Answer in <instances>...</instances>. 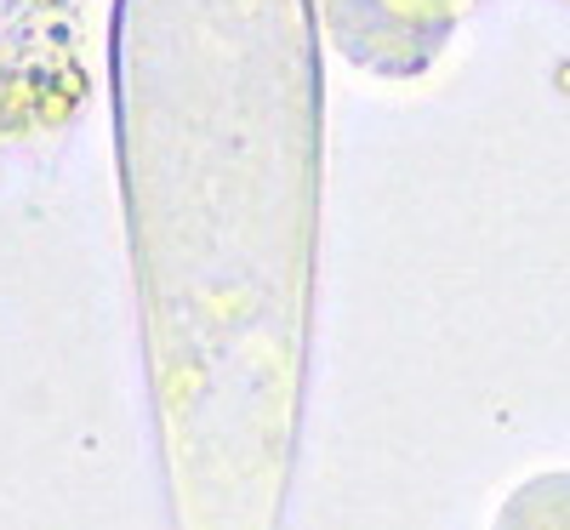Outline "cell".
<instances>
[{
    "label": "cell",
    "mask_w": 570,
    "mask_h": 530,
    "mask_svg": "<svg viewBox=\"0 0 570 530\" xmlns=\"http://www.w3.org/2000/svg\"><path fill=\"white\" fill-rule=\"evenodd\" d=\"M86 91V0H0V137L52 131Z\"/></svg>",
    "instance_id": "obj_1"
}]
</instances>
